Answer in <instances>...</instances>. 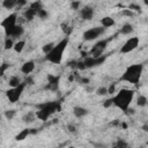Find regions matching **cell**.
Instances as JSON below:
<instances>
[{"instance_id":"681fc988","label":"cell","mask_w":148,"mask_h":148,"mask_svg":"<svg viewBox=\"0 0 148 148\" xmlns=\"http://www.w3.org/2000/svg\"><path fill=\"white\" fill-rule=\"evenodd\" d=\"M142 129H143V131H146V132L148 131V130H147V129H148V127H147V125H143V127H142Z\"/></svg>"},{"instance_id":"8d00e7d4","label":"cell","mask_w":148,"mask_h":148,"mask_svg":"<svg viewBox=\"0 0 148 148\" xmlns=\"http://www.w3.org/2000/svg\"><path fill=\"white\" fill-rule=\"evenodd\" d=\"M9 67V64H3L1 66H0V75H4L5 71Z\"/></svg>"},{"instance_id":"6da1fadb","label":"cell","mask_w":148,"mask_h":148,"mask_svg":"<svg viewBox=\"0 0 148 148\" xmlns=\"http://www.w3.org/2000/svg\"><path fill=\"white\" fill-rule=\"evenodd\" d=\"M68 37H65L64 39H61L58 44H54V46L52 48V50L45 56V59L52 64L59 65L61 60H62V54H64V51L68 44Z\"/></svg>"},{"instance_id":"f5cc1de1","label":"cell","mask_w":148,"mask_h":148,"mask_svg":"<svg viewBox=\"0 0 148 148\" xmlns=\"http://www.w3.org/2000/svg\"><path fill=\"white\" fill-rule=\"evenodd\" d=\"M0 51H1V50H0Z\"/></svg>"},{"instance_id":"52a82bcc","label":"cell","mask_w":148,"mask_h":148,"mask_svg":"<svg viewBox=\"0 0 148 148\" xmlns=\"http://www.w3.org/2000/svg\"><path fill=\"white\" fill-rule=\"evenodd\" d=\"M105 31V28L104 27H94V28H90L88 30H86L83 33V39L84 40H94L96 38H98L101 35H103Z\"/></svg>"},{"instance_id":"d6986e66","label":"cell","mask_w":148,"mask_h":148,"mask_svg":"<svg viewBox=\"0 0 148 148\" xmlns=\"http://www.w3.org/2000/svg\"><path fill=\"white\" fill-rule=\"evenodd\" d=\"M29 134H30V129H25V130H22V131H21V132L15 137V140H16V141H22V140H25Z\"/></svg>"},{"instance_id":"d590c367","label":"cell","mask_w":148,"mask_h":148,"mask_svg":"<svg viewBox=\"0 0 148 148\" xmlns=\"http://www.w3.org/2000/svg\"><path fill=\"white\" fill-rule=\"evenodd\" d=\"M75 68H78V70H80V71H83V70H86V66H84L83 61H78Z\"/></svg>"},{"instance_id":"5bb4252c","label":"cell","mask_w":148,"mask_h":148,"mask_svg":"<svg viewBox=\"0 0 148 148\" xmlns=\"http://www.w3.org/2000/svg\"><path fill=\"white\" fill-rule=\"evenodd\" d=\"M73 115L76 117V118H82L84 116L88 115V110L84 109L82 107H74L73 108Z\"/></svg>"},{"instance_id":"f35d334b","label":"cell","mask_w":148,"mask_h":148,"mask_svg":"<svg viewBox=\"0 0 148 148\" xmlns=\"http://www.w3.org/2000/svg\"><path fill=\"white\" fill-rule=\"evenodd\" d=\"M26 4H27V0H16V6H15V7L20 8V7L25 6Z\"/></svg>"},{"instance_id":"b9f144b4","label":"cell","mask_w":148,"mask_h":148,"mask_svg":"<svg viewBox=\"0 0 148 148\" xmlns=\"http://www.w3.org/2000/svg\"><path fill=\"white\" fill-rule=\"evenodd\" d=\"M67 129H68V131H70L71 133H74V132L76 131V127H75V125H73V124L68 125V126H67Z\"/></svg>"},{"instance_id":"2e32d148","label":"cell","mask_w":148,"mask_h":148,"mask_svg":"<svg viewBox=\"0 0 148 148\" xmlns=\"http://www.w3.org/2000/svg\"><path fill=\"white\" fill-rule=\"evenodd\" d=\"M23 33H25L23 27H22V26H17V25H16V26L13 28V30H12L9 37H16V38H19V37H21V36L23 35Z\"/></svg>"},{"instance_id":"e575fe53","label":"cell","mask_w":148,"mask_h":148,"mask_svg":"<svg viewBox=\"0 0 148 148\" xmlns=\"http://www.w3.org/2000/svg\"><path fill=\"white\" fill-rule=\"evenodd\" d=\"M121 14H123L124 16H127V17H132V16L134 15L131 9H124V11L121 12Z\"/></svg>"},{"instance_id":"f1b7e54d","label":"cell","mask_w":148,"mask_h":148,"mask_svg":"<svg viewBox=\"0 0 148 148\" xmlns=\"http://www.w3.org/2000/svg\"><path fill=\"white\" fill-rule=\"evenodd\" d=\"M37 16L39 17V19H42V20H45V19H48V16H49V14H48V12L45 11V9H39L38 12H37Z\"/></svg>"},{"instance_id":"836d02e7","label":"cell","mask_w":148,"mask_h":148,"mask_svg":"<svg viewBox=\"0 0 148 148\" xmlns=\"http://www.w3.org/2000/svg\"><path fill=\"white\" fill-rule=\"evenodd\" d=\"M115 146H116V147H120V148H126V147H127L129 145L126 143L125 141H123V140H120V139H119V140H118V141L115 143Z\"/></svg>"},{"instance_id":"7402d4cb","label":"cell","mask_w":148,"mask_h":148,"mask_svg":"<svg viewBox=\"0 0 148 148\" xmlns=\"http://www.w3.org/2000/svg\"><path fill=\"white\" fill-rule=\"evenodd\" d=\"M60 27H61V30H62V33H64L66 36L71 35V33H72V30H73V28H72L71 26H68L66 22H62V23L60 25Z\"/></svg>"},{"instance_id":"f907efd6","label":"cell","mask_w":148,"mask_h":148,"mask_svg":"<svg viewBox=\"0 0 148 148\" xmlns=\"http://www.w3.org/2000/svg\"><path fill=\"white\" fill-rule=\"evenodd\" d=\"M143 3H145L146 5H148V0H143Z\"/></svg>"},{"instance_id":"9a60e30c","label":"cell","mask_w":148,"mask_h":148,"mask_svg":"<svg viewBox=\"0 0 148 148\" xmlns=\"http://www.w3.org/2000/svg\"><path fill=\"white\" fill-rule=\"evenodd\" d=\"M115 23H116L115 20H113L112 17H110V16H105V17H103V19L101 20V25H102V27H104L105 29L115 26Z\"/></svg>"},{"instance_id":"7bdbcfd3","label":"cell","mask_w":148,"mask_h":148,"mask_svg":"<svg viewBox=\"0 0 148 148\" xmlns=\"http://www.w3.org/2000/svg\"><path fill=\"white\" fill-rule=\"evenodd\" d=\"M76 62H78L76 60H72V61L68 62V66H70V67H75V66H76Z\"/></svg>"},{"instance_id":"4316f807","label":"cell","mask_w":148,"mask_h":148,"mask_svg":"<svg viewBox=\"0 0 148 148\" xmlns=\"http://www.w3.org/2000/svg\"><path fill=\"white\" fill-rule=\"evenodd\" d=\"M15 113H16V110H14V109L6 110V111H5V117H6L8 120H11V119H13V118H14Z\"/></svg>"},{"instance_id":"3957f363","label":"cell","mask_w":148,"mask_h":148,"mask_svg":"<svg viewBox=\"0 0 148 148\" xmlns=\"http://www.w3.org/2000/svg\"><path fill=\"white\" fill-rule=\"evenodd\" d=\"M143 71V65L142 64H134L131 65L126 68V71L124 72V74L120 76L121 81H126L129 83H139L140 79H141V74Z\"/></svg>"},{"instance_id":"ac0fdd59","label":"cell","mask_w":148,"mask_h":148,"mask_svg":"<svg viewBox=\"0 0 148 148\" xmlns=\"http://www.w3.org/2000/svg\"><path fill=\"white\" fill-rule=\"evenodd\" d=\"M23 15H25V19H26L27 21H33V20L35 19V16L37 15V12H36V11H34L33 8H30V7H29V8L25 12V14H23Z\"/></svg>"},{"instance_id":"484cf974","label":"cell","mask_w":148,"mask_h":148,"mask_svg":"<svg viewBox=\"0 0 148 148\" xmlns=\"http://www.w3.org/2000/svg\"><path fill=\"white\" fill-rule=\"evenodd\" d=\"M13 46H14L13 39H12L11 37H7V38L5 39V43H4V48H5V50H11V49H13Z\"/></svg>"},{"instance_id":"ee69618b","label":"cell","mask_w":148,"mask_h":148,"mask_svg":"<svg viewBox=\"0 0 148 148\" xmlns=\"http://www.w3.org/2000/svg\"><path fill=\"white\" fill-rule=\"evenodd\" d=\"M25 82H26L27 84H34V81H33V79H31V78H28Z\"/></svg>"},{"instance_id":"44dd1931","label":"cell","mask_w":148,"mask_h":148,"mask_svg":"<svg viewBox=\"0 0 148 148\" xmlns=\"http://www.w3.org/2000/svg\"><path fill=\"white\" fill-rule=\"evenodd\" d=\"M25 45H26V42L25 40H19V42H16V43L14 44L13 49L15 50V52L20 53V52H22V50L25 49Z\"/></svg>"},{"instance_id":"9c48e42d","label":"cell","mask_w":148,"mask_h":148,"mask_svg":"<svg viewBox=\"0 0 148 148\" xmlns=\"http://www.w3.org/2000/svg\"><path fill=\"white\" fill-rule=\"evenodd\" d=\"M107 59V56H100V57H92V56H87L84 57V59L82 60L86 68H92V67H96V66H100L102 65L103 62Z\"/></svg>"},{"instance_id":"277c9868","label":"cell","mask_w":148,"mask_h":148,"mask_svg":"<svg viewBox=\"0 0 148 148\" xmlns=\"http://www.w3.org/2000/svg\"><path fill=\"white\" fill-rule=\"evenodd\" d=\"M37 108L39 110L35 113L36 118L45 121L50 118V116L52 113H54L56 111H60V104L58 102H48V103H43L40 105H37Z\"/></svg>"},{"instance_id":"d6a6232c","label":"cell","mask_w":148,"mask_h":148,"mask_svg":"<svg viewBox=\"0 0 148 148\" xmlns=\"http://www.w3.org/2000/svg\"><path fill=\"white\" fill-rule=\"evenodd\" d=\"M80 6H81V3L79 1V0H74V1L71 4V7H72V9H74V11L79 9V8H80Z\"/></svg>"},{"instance_id":"e0dca14e","label":"cell","mask_w":148,"mask_h":148,"mask_svg":"<svg viewBox=\"0 0 148 148\" xmlns=\"http://www.w3.org/2000/svg\"><path fill=\"white\" fill-rule=\"evenodd\" d=\"M134 31V27L131 25V23H125L121 28H120V30H119V33L121 34V35H130V34H132Z\"/></svg>"},{"instance_id":"d4e9b609","label":"cell","mask_w":148,"mask_h":148,"mask_svg":"<svg viewBox=\"0 0 148 148\" xmlns=\"http://www.w3.org/2000/svg\"><path fill=\"white\" fill-rule=\"evenodd\" d=\"M137 104L139 105V107H141V108L146 107V105H147V97L143 96V95H140V96L137 98Z\"/></svg>"},{"instance_id":"7c38bea8","label":"cell","mask_w":148,"mask_h":148,"mask_svg":"<svg viewBox=\"0 0 148 148\" xmlns=\"http://www.w3.org/2000/svg\"><path fill=\"white\" fill-rule=\"evenodd\" d=\"M80 16L83 19V20H92L93 16H94V8L93 7H89V6H86L83 7L80 12Z\"/></svg>"},{"instance_id":"c3c4849f","label":"cell","mask_w":148,"mask_h":148,"mask_svg":"<svg viewBox=\"0 0 148 148\" xmlns=\"http://www.w3.org/2000/svg\"><path fill=\"white\" fill-rule=\"evenodd\" d=\"M121 126H123V127H124V129H126V127H127V124H125V123H123V124H121Z\"/></svg>"},{"instance_id":"ffe728a7","label":"cell","mask_w":148,"mask_h":148,"mask_svg":"<svg viewBox=\"0 0 148 148\" xmlns=\"http://www.w3.org/2000/svg\"><path fill=\"white\" fill-rule=\"evenodd\" d=\"M36 119V115L34 112H28L26 113L23 117H22V121L26 123V124H30V123H34Z\"/></svg>"},{"instance_id":"cb8c5ba5","label":"cell","mask_w":148,"mask_h":148,"mask_svg":"<svg viewBox=\"0 0 148 148\" xmlns=\"http://www.w3.org/2000/svg\"><path fill=\"white\" fill-rule=\"evenodd\" d=\"M20 83H21V80H20V78H17V76H12V78L9 79V81H8V84H9L12 88L19 86Z\"/></svg>"},{"instance_id":"7dc6e473","label":"cell","mask_w":148,"mask_h":148,"mask_svg":"<svg viewBox=\"0 0 148 148\" xmlns=\"http://www.w3.org/2000/svg\"><path fill=\"white\" fill-rule=\"evenodd\" d=\"M118 124H119V123H118V120H115L113 123H111V125H112V126H116V125H118Z\"/></svg>"},{"instance_id":"4dcf8cb0","label":"cell","mask_w":148,"mask_h":148,"mask_svg":"<svg viewBox=\"0 0 148 148\" xmlns=\"http://www.w3.org/2000/svg\"><path fill=\"white\" fill-rule=\"evenodd\" d=\"M53 46H54V43H48V44H45V45L43 46V49H42V50H43V52H44L45 54H48V53L52 50Z\"/></svg>"},{"instance_id":"f6af8a7d","label":"cell","mask_w":148,"mask_h":148,"mask_svg":"<svg viewBox=\"0 0 148 148\" xmlns=\"http://www.w3.org/2000/svg\"><path fill=\"white\" fill-rule=\"evenodd\" d=\"M81 83H84V84L89 83V79H87V78H83V79H81Z\"/></svg>"},{"instance_id":"bcb514c9","label":"cell","mask_w":148,"mask_h":148,"mask_svg":"<svg viewBox=\"0 0 148 148\" xmlns=\"http://www.w3.org/2000/svg\"><path fill=\"white\" fill-rule=\"evenodd\" d=\"M37 132H38L37 129H30V134H36Z\"/></svg>"},{"instance_id":"7a4b0ae2","label":"cell","mask_w":148,"mask_h":148,"mask_svg":"<svg viewBox=\"0 0 148 148\" xmlns=\"http://www.w3.org/2000/svg\"><path fill=\"white\" fill-rule=\"evenodd\" d=\"M133 96H134V92L133 90H130V89H120L116 96L112 97V102H113V105H116L117 108H119L120 110L125 111L130 107V104L133 100Z\"/></svg>"},{"instance_id":"83f0119b","label":"cell","mask_w":148,"mask_h":148,"mask_svg":"<svg viewBox=\"0 0 148 148\" xmlns=\"http://www.w3.org/2000/svg\"><path fill=\"white\" fill-rule=\"evenodd\" d=\"M96 94L97 96H104V95H107L108 94V88L107 87H98L96 89Z\"/></svg>"},{"instance_id":"30bf717a","label":"cell","mask_w":148,"mask_h":148,"mask_svg":"<svg viewBox=\"0 0 148 148\" xmlns=\"http://www.w3.org/2000/svg\"><path fill=\"white\" fill-rule=\"evenodd\" d=\"M139 46V38L138 37H131L124 43V45L120 49L121 53H130L133 50H135Z\"/></svg>"},{"instance_id":"ba28073f","label":"cell","mask_w":148,"mask_h":148,"mask_svg":"<svg viewBox=\"0 0 148 148\" xmlns=\"http://www.w3.org/2000/svg\"><path fill=\"white\" fill-rule=\"evenodd\" d=\"M112 39V37L111 38H107V39H102V40H100V42H97V43L93 46V49L89 51V56H92V57H100V56H102V53H103V51L105 50V48H107V45H108V43Z\"/></svg>"},{"instance_id":"60d3db41","label":"cell","mask_w":148,"mask_h":148,"mask_svg":"<svg viewBox=\"0 0 148 148\" xmlns=\"http://www.w3.org/2000/svg\"><path fill=\"white\" fill-rule=\"evenodd\" d=\"M124 112H125L126 115H127V116H132V115H134V113H135L134 109H132V108H127V109H126Z\"/></svg>"},{"instance_id":"f546056e","label":"cell","mask_w":148,"mask_h":148,"mask_svg":"<svg viewBox=\"0 0 148 148\" xmlns=\"http://www.w3.org/2000/svg\"><path fill=\"white\" fill-rule=\"evenodd\" d=\"M30 8H33V9L36 11V12H38L39 9H42L43 7H42V4H40L39 0H37V1H35V3H33V4L30 5Z\"/></svg>"},{"instance_id":"74e56055","label":"cell","mask_w":148,"mask_h":148,"mask_svg":"<svg viewBox=\"0 0 148 148\" xmlns=\"http://www.w3.org/2000/svg\"><path fill=\"white\" fill-rule=\"evenodd\" d=\"M129 9H131V11H137V12H141V7L139 6V5H130V7H129Z\"/></svg>"},{"instance_id":"5b68a950","label":"cell","mask_w":148,"mask_h":148,"mask_svg":"<svg viewBox=\"0 0 148 148\" xmlns=\"http://www.w3.org/2000/svg\"><path fill=\"white\" fill-rule=\"evenodd\" d=\"M26 86H27V83H26V82H21V83L19 84V86L8 89V90L6 92V96H7L8 101H9L11 103H15V102H17V101L20 100L21 95H22V93H23Z\"/></svg>"},{"instance_id":"ab89813d","label":"cell","mask_w":148,"mask_h":148,"mask_svg":"<svg viewBox=\"0 0 148 148\" xmlns=\"http://www.w3.org/2000/svg\"><path fill=\"white\" fill-rule=\"evenodd\" d=\"M115 92H116V84L111 83L110 87L108 88V94H115Z\"/></svg>"},{"instance_id":"1f68e13d","label":"cell","mask_w":148,"mask_h":148,"mask_svg":"<svg viewBox=\"0 0 148 148\" xmlns=\"http://www.w3.org/2000/svg\"><path fill=\"white\" fill-rule=\"evenodd\" d=\"M111 105H113V102H112V97L111 98H109V100H105L104 102H103V107L104 108H110L111 107Z\"/></svg>"},{"instance_id":"603a6c76","label":"cell","mask_w":148,"mask_h":148,"mask_svg":"<svg viewBox=\"0 0 148 148\" xmlns=\"http://www.w3.org/2000/svg\"><path fill=\"white\" fill-rule=\"evenodd\" d=\"M3 6L7 9H12L16 6V0H4Z\"/></svg>"},{"instance_id":"8fae6325","label":"cell","mask_w":148,"mask_h":148,"mask_svg":"<svg viewBox=\"0 0 148 148\" xmlns=\"http://www.w3.org/2000/svg\"><path fill=\"white\" fill-rule=\"evenodd\" d=\"M59 80H60V76L59 75H52V74H49L48 75V84L45 86V89L48 90H57L58 87H59Z\"/></svg>"},{"instance_id":"8992f818","label":"cell","mask_w":148,"mask_h":148,"mask_svg":"<svg viewBox=\"0 0 148 148\" xmlns=\"http://www.w3.org/2000/svg\"><path fill=\"white\" fill-rule=\"evenodd\" d=\"M16 20H17V15H16V13H13V14H9L8 16H6L1 21V23H0V26L4 28L7 37L11 36V33H12L13 28L16 26Z\"/></svg>"},{"instance_id":"816d5d0a","label":"cell","mask_w":148,"mask_h":148,"mask_svg":"<svg viewBox=\"0 0 148 148\" xmlns=\"http://www.w3.org/2000/svg\"><path fill=\"white\" fill-rule=\"evenodd\" d=\"M0 118H1V116H0Z\"/></svg>"},{"instance_id":"4fadbf2b","label":"cell","mask_w":148,"mask_h":148,"mask_svg":"<svg viewBox=\"0 0 148 148\" xmlns=\"http://www.w3.org/2000/svg\"><path fill=\"white\" fill-rule=\"evenodd\" d=\"M34 70H35V62L34 61H27L22 65V67H21V72H22L23 74H27V75L30 74Z\"/></svg>"}]
</instances>
